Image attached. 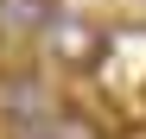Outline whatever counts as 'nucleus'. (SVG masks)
Here are the masks:
<instances>
[{
	"label": "nucleus",
	"instance_id": "nucleus-5",
	"mask_svg": "<svg viewBox=\"0 0 146 139\" xmlns=\"http://www.w3.org/2000/svg\"><path fill=\"white\" fill-rule=\"evenodd\" d=\"M7 139H57V127L44 120V127H19V133H7Z\"/></svg>",
	"mask_w": 146,
	"mask_h": 139
},
{
	"label": "nucleus",
	"instance_id": "nucleus-2",
	"mask_svg": "<svg viewBox=\"0 0 146 139\" xmlns=\"http://www.w3.org/2000/svg\"><path fill=\"white\" fill-rule=\"evenodd\" d=\"M51 89H44L32 70H13V76H0V120H7V133L19 127H44L51 120Z\"/></svg>",
	"mask_w": 146,
	"mask_h": 139
},
{
	"label": "nucleus",
	"instance_id": "nucleus-4",
	"mask_svg": "<svg viewBox=\"0 0 146 139\" xmlns=\"http://www.w3.org/2000/svg\"><path fill=\"white\" fill-rule=\"evenodd\" d=\"M51 127H57V139H102V127H95L83 108H57V114H51Z\"/></svg>",
	"mask_w": 146,
	"mask_h": 139
},
{
	"label": "nucleus",
	"instance_id": "nucleus-3",
	"mask_svg": "<svg viewBox=\"0 0 146 139\" xmlns=\"http://www.w3.org/2000/svg\"><path fill=\"white\" fill-rule=\"evenodd\" d=\"M57 19V0H0V38H38L51 32Z\"/></svg>",
	"mask_w": 146,
	"mask_h": 139
},
{
	"label": "nucleus",
	"instance_id": "nucleus-1",
	"mask_svg": "<svg viewBox=\"0 0 146 139\" xmlns=\"http://www.w3.org/2000/svg\"><path fill=\"white\" fill-rule=\"evenodd\" d=\"M44 51H51V63L57 70H95L108 57V32L95 26V19H83V13H57L51 19V32H44Z\"/></svg>",
	"mask_w": 146,
	"mask_h": 139
}]
</instances>
